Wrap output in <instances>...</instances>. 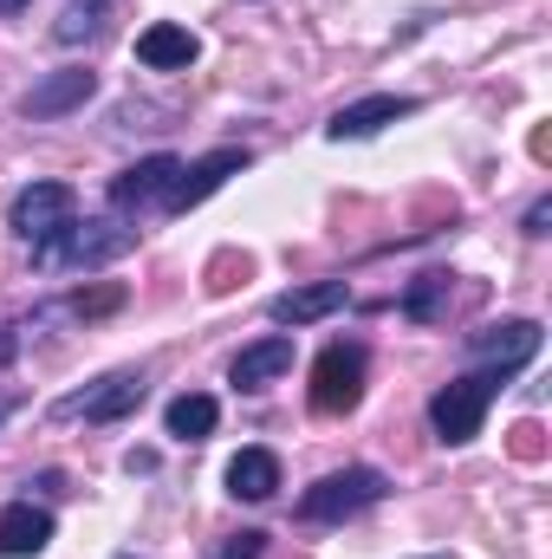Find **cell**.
Wrapping results in <instances>:
<instances>
[{"mask_svg":"<svg viewBox=\"0 0 552 559\" xmlns=\"http://www.w3.org/2000/svg\"><path fill=\"white\" fill-rule=\"evenodd\" d=\"M137 248V228L124 222V215H72V222H59L46 241H33V267H46V274H65V267H111V261H124Z\"/></svg>","mask_w":552,"mask_h":559,"instance_id":"6da1fadb","label":"cell"},{"mask_svg":"<svg viewBox=\"0 0 552 559\" xmlns=\"http://www.w3.org/2000/svg\"><path fill=\"white\" fill-rule=\"evenodd\" d=\"M501 371H468V378H455V384H442L435 397H429V429L448 442V449H461V442H475L481 436V423H488V404L501 397Z\"/></svg>","mask_w":552,"mask_h":559,"instance_id":"7a4b0ae2","label":"cell"},{"mask_svg":"<svg viewBox=\"0 0 552 559\" xmlns=\"http://www.w3.org/2000/svg\"><path fill=\"white\" fill-rule=\"evenodd\" d=\"M384 495H391V475L384 468H338V475H325V481H312L299 495V521L332 527V521H351V514L377 508Z\"/></svg>","mask_w":552,"mask_h":559,"instance_id":"3957f363","label":"cell"},{"mask_svg":"<svg viewBox=\"0 0 552 559\" xmlns=\"http://www.w3.org/2000/svg\"><path fill=\"white\" fill-rule=\"evenodd\" d=\"M364 371H371V358H364V345H325L319 358H312V411L319 417H351L358 404H364Z\"/></svg>","mask_w":552,"mask_h":559,"instance_id":"277c9868","label":"cell"},{"mask_svg":"<svg viewBox=\"0 0 552 559\" xmlns=\"http://www.w3.org/2000/svg\"><path fill=\"white\" fill-rule=\"evenodd\" d=\"M143 397H149V378L143 371H111V378H98L85 391H65L52 404V417L59 423H124Z\"/></svg>","mask_w":552,"mask_h":559,"instance_id":"5b68a950","label":"cell"},{"mask_svg":"<svg viewBox=\"0 0 552 559\" xmlns=\"http://www.w3.org/2000/svg\"><path fill=\"white\" fill-rule=\"evenodd\" d=\"M540 319H501V325H475L468 338H461V352L475 358V365H488V371H501V378H514L520 365H533L540 358Z\"/></svg>","mask_w":552,"mask_h":559,"instance_id":"8992f818","label":"cell"},{"mask_svg":"<svg viewBox=\"0 0 552 559\" xmlns=\"http://www.w3.org/2000/svg\"><path fill=\"white\" fill-rule=\"evenodd\" d=\"M248 163H254L248 150H208L202 163H182L176 182H169V195H163V209H169V215H189L195 202H208V195H215L228 176H241Z\"/></svg>","mask_w":552,"mask_h":559,"instance_id":"52a82bcc","label":"cell"},{"mask_svg":"<svg viewBox=\"0 0 552 559\" xmlns=\"http://www.w3.org/2000/svg\"><path fill=\"white\" fill-rule=\"evenodd\" d=\"M72 209H79L72 182H33V189H20V195H13L7 228H13L20 241H46L59 222H72Z\"/></svg>","mask_w":552,"mask_h":559,"instance_id":"ba28073f","label":"cell"},{"mask_svg":"<svg viewBox=\"0 0 552 559\" xmlns=\"http://www.w3.org/2000/svg\"><path fill=\"white\" fill-rule=\"evenodd\" d=\"M98 92V72L92 66H59V72H46L26 98H20V111L33 118V124H46V118H65V111H79L85 98Z\"/></svg>","mask_w":552,"mask_h":559,"instance_id":"9c48e42d","label":"cell"},{"mask_svg":"<svg viewBox=\"0 0 552 559\" xmlns=\"http://www.w3.org/2000/svg\"><path fill=\"white\" fill-rule=\"evenodd\" d=\"M404 118H416V98H404V92H377V98H358V105L332 111L325 138L332 143H364V138H377L384 124H404Z\"/></svg>","mask_w":552,"mask_h":559,"instance_id":"30bf717a","label":"cell"},{"mask_svg":"<svg viewBox=\"0 0 552 559\" xmlns=\"http://www.w3.org/2000/svg\"><path fill=\"white\" fill-rule=\"evenodd\" d=\"M176 169H182V156H169V150H156V156L131 163V169L111 182V215H143L149 202H163L169 182H176Z\"/></svg>","mask_w":552,"mask_h":559,"instance_id":"8fae6325","label":"cell"},{"mask_svg":"<svg viewBox=\"0 0 552 559\" xmlns=\"http://www.w3.org/2000/svg\"><path fill=\"white\" fill-rule=\"evenodd\" d=\"M351 306V286L345 280H312V286H286L267 299V319L274 325H319V319H332V312H345Z\"/></svg>","mask_w":552,"mask_h":559,"instance_id":"7c38bea8","label":"cell"},{"mask_svg":"<svg viewBox=\"0 0 552 559\" xmlns=\"http://www.w3.org/2000/svg\"><path fill=\"white\" fill-rule=\"evenodd\" d=\"M292 371V338L274 332V338H261V345H248V352H235V365H228V384L235 391H267L274 378Z\"/></svg>","mask_w":552,"mask_h":559,"instance_id":"4fadbf2b","label":"cell"},{"mask_svg":"<svg viewBox=\"0 0 552 559\" xmlns=\"http://www.w3.org/2000/svg\"><path fill=\"white\" fill-rule=\"evenodd\" d=\"M195 52H202V39H195L189 26H176V20H156V26L137 33V59L149 72H189Z\"/></svg>","mask_w":552,"mask_h":559,"instance_id":"5bb4252c","label":"cell"},{"mask_svg":"<svg viewBox=\"0 0 552 559\" xmlns=\"http://www.w3.org/2000/svg\"><path fill=\"white\" fill-rule=\"evenodd\" d=\"M52 547V514L33 501H7L0 508V554L7 559H33Z\"/></svg>","mask_w":552,"mask_h":559,"instance_id":"9a60e30c","label":"cell"},{"mask_svg":"<svg viewBox=\"0 0 552 559\" xmlns=\"http://www.w3.org/2000/svg\"><path fill=\"white\" fill-rule=\"evenodd\" d=\"M228 495L235 501H274L279 495V455L274 449H241L228 462Z\"/></svg>","mask_w":552,"mask_h":559,"instance_id":"2e32d148","label":"cell"},{"mask_svg":"<svg viewBox=\"0 0 552 559\" xmlns=\"http://www.w3.org/2000/svg\"><path fill=\"white\" fill-rule=\"evenodd\" d=\"M215 423H221V404L202 397V391H182V397L163 411V429H169L176 442H202V436H215Z\"/></svg>","mask_w":552,"mask_h":559,"instance_id":"e0dca14e","label":"cell"},{"mask_svg":"<svg viewBox=\"0 0 552 559\" xmlns=\"http://www.w3.org/2000/svg\"><path fill=\"white\" fill-rule=\"evenodd\" d=\"M448 299H455V274H416L410 286H404V319H416V325H435L442 312H448Z\"/></svg>","mask_w":552,"mask_h":559,"instance_id":"ac0fdd59","label":"cell"},{"mask_svg":"<svg viewBox=\"0 0 552 559\" xmlns=\"http://www.w3.org/2000/svg\"><path fill=\"white\" fill-rule=\"evenodd\" d=\"M105 13H111V0H72V7L59 13L52 39H59V46H85V39H98V33H105Z\"/></svg>","mask_w":552,"mask_h":559,"instance_id":"d6986e66","label":"cell"},{"mask_svg":"<svg viewBox=\"0 0 552 559\" xmlns=\"http://www.w3.org/2000/svg\"><path fill=\"white\" fill-rule=\"evenodd\" d=\"M124 306V286H98V293H72V299H59L52 312L59 319H105V312H118Z\"/></svg>","mask_w":552,"mask_h":559,"instance_id":"ffe728a7","label":"cell"},{"mask_svg":"<svg viewBox=\"0 0 552 559\" xmlns=\"http://www.w3.org/2000/svg\"><path fill=\"white\" fill-rule=\"evenodd\" d=\"M267 554V534L261 527H241V534H228V540H215L208 559H261Z\"/></svg>","mask_w":552,"mask_h":559,"instance_id":"44dd1931","label":"cell"},{"mask_svg":"<svg viewBox=\"0 0 552 559\" xmlns=\"http://www.w3.org/2000/svg\"><path fill=\"white\" fill-rule=\"evenodd\" d=\"M520 228H527L533 241H540V235H552V195H540V202L527 209V222H520Z\"/></svg>","mask_w":552,"mask_h":559,"instance_id":"7402d4cb","label":"cell"},{"mask_svg":"<svg viewBox=\"0 0 552 559\" xmlns=\"http://www.w3.org/2000/svg\"><path fill=\"white\" fill-rule=\"evenodd\" d=\"M514 455H520V462H540V429H533V423L514 429Z\"/></svg>","mask_w":552,"mask_h":559,"instance_id":"603a6c76","label":"cell"},{"mask_svg":"<svg viewBox=\"0 0 552 559\" xmlns=\"http://www.w3.org/2000/svg\"><path fill=\"white\" fill-rule=\"evenodd\" d=\"M13 352H20V325H0V365H7Z\"/></svg>","mask_w":552,"mask_h":559,"instance_id":"cb8c5ba5","label":"cell"},{"mask_svg":"<svg viewBox=\"0 0 552 559\" xmlns=\"http://www.w3.org/2000/svg\"><path fill=\"white\" fill-rule=\"evenodd\" d=\"M124 468H131V475H149V468H156V455H149V449H131V462H124Z\"/></svg>","mask_w":552,"mask_h":559,"instance_id":"d4e9b609","label":"cell"},{"mask_svg":"<svg viewBox=\"0 0 552 559\" xmlns=\"http://www.w3.org/2000/svg\"><path fill=\"white\" fill-rule=\"evenodd\" d=\"M13 411H20V391H13V384H0V423L13 417Z\"/></svg>","mask_w":552,"mask_h":559,"instance_id":"484cf974","label":"cell"},{"mask_svg":"<svg viewBox=\"0 0 552 559\" xmlns=\"http://www.w3.org/2000/svg\"><path fill=\"white\" fill-rule=\"evenodd\" d=\"M20 7H26V0H0V13H20Z\"/></svg>","mask_w":552,"mask_h":559,"instance_id":"4316f807","label":"cell"},{"mask_svg":"<svg viewBox=\"0 0 552 559\" xmlns=\"http://www.w3.org/2000/svg\"><path fill=\"white\" fill-rule=\"evenodd\" d=\"M422 559H455V554H422Z\"/></svg>","mask_w":552,"mask_h":559,"instance_id":"83f0119b","label":"cell"}]
</instances>
